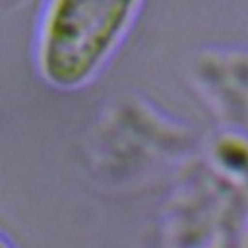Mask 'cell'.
<instances>
[{
	"mask_svg": "<svg viewBox=\"0 0 248 248\" xmlns=\"http://www.w3.org/2000/svg\"><path fill=\"white\" fill-rule=\"evenodd\" d=\"M141 0H46L37 33V66L54 85L87 81L110 56Z\"/></svg>",
	"mask_w": 248,
	"mask_h": 248,
	"instance_id": "cell-1",
	"label": "cell"
}]
</instances>
